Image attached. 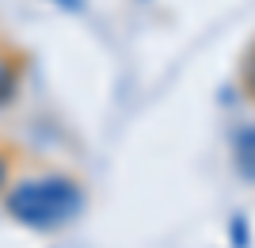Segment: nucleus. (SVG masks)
Wrapping results in <instances>:
<instances>
[{
  "mask_svg": "<svg viewBox=\"0 0 255 248\" xmlns=\"http://www.w3.org/2000/svg\"><path fill=\"white\" fill-rule=\"evenodd\" d=\"M240 84H244L248 99H252V103H255V50H252V54H248L244 69H240Z\"/></svg>",
  "mask_w": 255,
  "mask_h": 248,
  "instance_id": "obj_3",
  "label": "nucleus"
},
{
  "mask_svg": "<svg viewBox=\"0 0 255 248\" xmlns=\"http://www.w3.org/2000/svg\"><path fill=\"white\" fill-rule=\"evenodd\" d=\"M23 88V54L11 50L8 42H0V107L15 103Z\"/></svg>",
  "mask_w": 255,
  "mask_h": 248,
  "instance_id": "obj_2",
  "label": "nucleus"
},
{
  "mask_svg": "<svg viewBox=\"0 0 255 248\" xmlns=\"http://www.w3.org/2000/svg\"><path fill=\"white\" fill-rule=\"evenodd\" d=\"M53 4L65 8V11H80V8H84V0H53Z\"/></svg>",
  "mask_w": 255,
  "mask_h": 248,
  "instance_id": "obj_5",
  "label": "nucleus"
},
{
  "mask_svg": "<svg viewBox=\"0 0 255 248\" xmlns=\"http://www.w3.org/2000/svg\"><path fill=\"white\" fill-rule=\"evenodd\" d=\"M88 191L76 176H27L4 191V214L31 233H61L84 214Z\"/></svg>",
  "mask_w": 255,
  "mask_h": 248,
  "instance_id": "obj_1",
  "label": "nucleus"
},
{
  "mask_svg": "<svg viewBox=\"0 0 255 248\" xmlns=\"http://www.w3.org/2000/svg\"><path fill=\"white\" fill-rule=\"evenodd\" d=\"M8 176H11V157H8L4 149H0V195L8 191V184H11Z\"/></svg>",
  "mask_w": 255,
  "mask_h": 248,
  "instance_id": "obj_4",
  "label": "nucleus"
}]
</instances>
